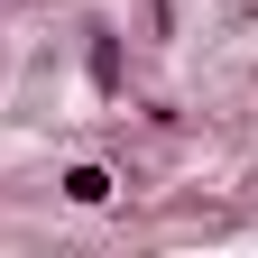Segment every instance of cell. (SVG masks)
I'll use <instances>...</instances> for the list:
<instances>
[{
    "label": "cell",
    "mask_w": 258,
    "mask_h": 258,
    "mask_svg": "<svg viewBox=\"0 0 258 258\" xmlns=\"http://www.w3.org/2000/svg\"><path fill=\"white\" fill-rule=\"evenodd\" d=\"M64 194L92 212V203H111V175H102V166H74V175H64Z\"/></svg>",
    "instance_id": "1"
},
{
    "label": "cell",
    "mask_w": 258,
    "mask_h": 258,
    "mask_svg": "<svg viewBox=\"0 0 258 258\" xmlns=\"http://www.w3.org/2000/svg\"><path fill=\"white\" fill-rule=\"evenodd\" d=\"M92 83H102V92L120 83V46H111V37H92Z\"/></svg>",
    "instance_id": "2"
}]
</instances>
